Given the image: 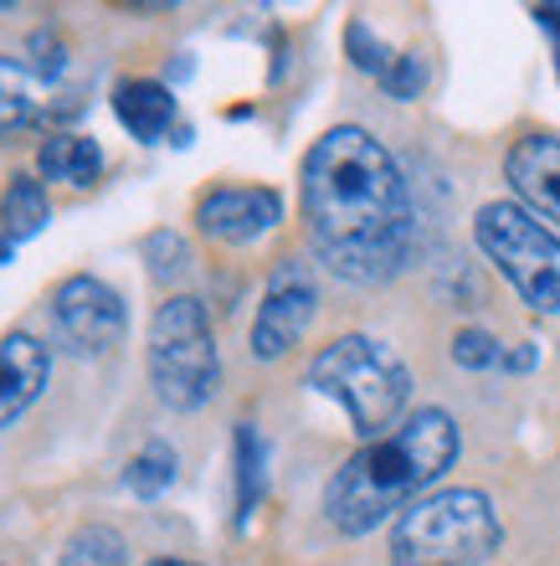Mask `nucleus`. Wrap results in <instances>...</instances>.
<instances>
[{
    "label": "nucleus",
    "instance_id": "nucleus-1",
    "mask_svg": "<svg viewBox=\"0 0 560 566\" xmlns=\"http://www.w3.org/2000/svg\"><path fill=\"white\" fill-rule=\"evenodd\" d=\"M304 222L314 258L335 279L376 289L397 279L412 258L416 211L397 155L360 124H335L319 135L298 170Z\"/></svg>",
    "mask_w": 560,
    "mask_h": 566
},
{
    "label": "nucleus",
    "instance_id": "nucleus-2",
    "mask_svg": "<svg viewBox=\"0 0 560 566\" xmlns=\"http://www.w3.org/2000/svg\"><path fill=\"white\" fill-rule=\"evenodd\" d=\"M457 448V422L443 407H416L397 428L366 443L355 459H345L335 479L325 484V515L345 536H366L391 515H406L416 500H427V490L453 469Z\"/></svg>",
    "mask_w": 560,
    "mask_h": 566
},
{
    "label": "nucleus",
    "instance_id": "nucleus-3",
    "mask_svg": "<svg viewBox=\"0 0 560 566\" xmlns=\"http://www.w3.org/2000/svg\"><path fill=\"white\" fill-rule=\"evenodd\" d=\"M309 387L335 397L350 412L355 432L376 443L401 422L412 402V371L406 360L376 335H339L309 360Z\"/></svg>",
    "mask_w": 560,
    "mask_h": 566
},
{
    "label": "nucleus",
    "instance_id": "nucleus-4",
    "mask_svg": "<svg viewBox=\"0 0 560 566\" xmlns=\"http://www.w3.org/2000/svg\"><path fill=\"white\" fill-rule=\"evenodd\" d=\"M504 525L484 490H437L391 525L397 566H478L499 552Z\"/></svg>",
    "mask_w": 560,
    "mask_h": 566
},
{
    "label": "nucleus",
    "instance_id": "nucleus-5",
    "mask_svg": "<svg viewBox=\"0 0 560 566\" xmlns=\"http://www.w3.org/2000/svg\"><path fill=\"white\" fill-rule=\"evenodd\" d=\"M149 387L170 412H196L222 387V356L201 298L170 294L149 319Z\"/></svg>",
    "mask_w": 560,
    "mask_h": 566
},
{
    "label": "nucleus",
    "instance_id": "nucleus-6",
    "mask_svg": "<svg viewBox=\"0 0 560 566\" xmlns=\"http://www.w3.org/2000/svg\"><path fill=\"white\" fill-rule=\"evenodd\" d=\"M473 238L535 314H560V238L519 201H488L473 217Z\"/></svg>",
    "mask_w": 560,
    "mask_h": 566
},
{
    "label": "nucleus",
    "instance_id": "nucleus-7",
    "mask_svg": "<svg viewBox=\"0 0 560 566\" xmlns=\"http://www.w3.org/2000/svg\"><path fill=\"white\" fill-rule=\"evenodd\" d=\"M314 314H319V283L304 258H283L267 273L263 304L252 314V356L257 360H283L304 335H309Z\"/></svg>",
    "mask_w": 560,
    "mask_h": 566
},
{
    "label": "nucleus",
    "instance_id": "nucleus-8",
    "mask_svg": "<svg viewBox=\"0 0 560 566\" xmlns=\"http://www.w3.org/2000/svg\"><path fill=\"white\" fill-rule=\"evenodd\" d=\"M52 325L73 356H108L129 329V310H124L118 289H108L104 279L73 273L52 289Z\"/></svg>",
    "mask_w": 560,
    "mask_h": 566
},
{
    "label": "nucleus",
    "instance_id": "nucleus-9",
    "mask_svg": "<svg viewBox=\"0 0 560 566\" xmlns=\"http://www.w3.org/2000/svg\"><path fill=\"white\" fill-rule=\"evenodd\" d=\"M283 222V196L273 186H216L196 201V227L211 242H257Z\"/></svg>",
    "mask_w": 560,
    "mask_h": 566
},
{
    "label": "nucleus",
    "instance_id": "nucleus-10",
    "mask_svg": "<svg viewBox=\"0 0 560 566\" xmlns=\"http://www.w3.org/2000/svg\"><path fill=\"white\" fill-rule=\"evenodd\" d=\"M504 176L519 191L525 211L560 222V135H525L504 155Z\"/></svg>",
    "mask_w": 560,
    "mask_h": 566
},
{
    "label": "nucleus",
    "instance_id": "nucleus-11",
    "mask_svg": "<svg viewBox=\"0 0 560 566\" xmlns=\"http://www.w3.org/2000/svg\"><path fill=\"white\" fill-rule=\"evenodd\" d=\"M46 376H52V350L27 329H11L0 340V428H11L42 397Z\"/></svg>",
    "mask_w": 560,
    "mask_h": 566
},
{
    "label": "nucleus",
    "instance_id": "nucleus-12",
    "mask_svg": "<svg viewBox=\"0 0 560 566\" xmlns=\"http://www.w3.org/2000/svg\"><path fill=\"white\" fill-rule=\"evenodd\" d=\"M114 114L139 145H155L176 124V93L155 83V77H129V83L114 88Z\"/></svg>",
    "mask_w": 560,
    "mask_h": 566
},
{
    "label": "nucleus",
    "instance_id": "nucleus-13",
    "mask_svg": "<svg viewBox=\"0 0 560 566\" xmlns=\"http://www.w3.org/2000/svg\"><path fill=\"white\" fill-rule=\"evenodd\" d=\"M36 170H42V180L88 186V180H98V170H104V149H98V139H88V135H57L42 145Z\"/></svg>",
    "mask_w": 560,
    "mask_h": 566
},
{
    "label": "nucleus",
    "instance_id": "nucleus-14",
    "mask_svg": "<svg viewBox=\"0 0 560 566\" xmlns=\"http://www.w3.org/2000/svg\"><path fill=\"white\" fill-rule=\"evenodd\" d=\"M52 222V201H46V186L36 176H15L0 196V232L11 242L36 238L42 227Z\"/></svg>",
    "mask_w": 560,
    "mask_h": 566
},
{
    "label": "nucleus",
    "instance_id": "nucleus-15",
    "mask_svg": "<svg viewBox=\"0 0 560 566\" xmlns=\"http://www.w3.org/2000/svg\"><path fill=\"white\" fill-rule=\"evenodd\" d=\"M263 438L252 422H236V525L252 521V510L263 505Z\"/></svg>",
    "mask_w": 560,
    "mask_h": 566
},
{
    "label": "nucleus",
    "instance_id": "nucleus-16",
    "mask_svg": "<svg viewBox=\"0 0 560 566\" xmlns=\"http://www.w3.org/2000/svg\"><path fill=\"white\" fill-rule=\"evenodd\" d=\"M176 463H180L176 448L165 443V438H149L129 459V469H124V484H129V494H139V500H155V494H165L176 484Z\"/></svg>",
    "mask_w": 560,
    "mask_h": 566
},
{
    "label": "nucleus",
    "instance_id": "nucleus-17",
    "mask_svg": "<svg viewBox=\"0 0 560 566\" xmlns=\"http://www.w3.org/2000/svg\"><path fill=\"white\" fill-rule=\"evenodd\" d=\"M62 566H129V546L114 525H77L62 546Z\"/></svg>",
    "mask_w": 560,
    "mask_h": 566
},
{
    "label": "nucleus",
    "instance_id": "nucleus-18",
    "mask_svg": "<svg viewBox=\"0 0 560 566\" xmlns=\"http://www.w3.org/2000/svg\"><path fill=\"white\" fill-rule=\"evenodd\" d=\"M36 114V77L15 57H0V135L21 129Z\"/></svg>",
    "mask_w": 560,
    "mask_h": 566
},
{
    "label": "nucleus",
    "instance_id": "nucleus-19",
    "mask_svg": "<svg viewBox=\"0 0 560 566\" xmlns=\"http://www.w3.org/2000/svg\"><path fill=\"white\" fill-rule=\"evenodd\" d=\"M145 263L160 283H176L180 273L191 269V248H186L180 232H149L145 238Z\"/></svg>",
    "mask_w": 560,
    "mask_h": 566
},
{
    "label": "nucleus",
    "instance_id": "nucleus-20",
    "mask_svg": "<svg viewBox=\"0 0 560 566\" xmlns=\"http://www.w3.org/2000/svg\"><path fill=\"white\" fill-rule=\"evenodd\" d=\"M345 52H350V62L360 67V73H376V77H385L391 73V62H397L391 52H385V42L370 36L366 21H350V27H345Z\"/></svg>",
    "mask_w": 560,
    "mask_h": 566
},
{
    "label": "nucleus",
    "instance_id": "nucleus-21",
    "mask_svg": "<svg viewBox=\"0 0 560 566\" xmlns=\"http://www.w3.org/2000/svg\"><path fill=\"white\" fill-rule=\"evenodd\" d=\"M381 83H385V93H391L397 104H412L416 93L427 88V57H422V52H401Z\"/></svg>",
    "mask_w": 560,
    "mask_h": 566
},
{
    "label": "nucleus",
    "instance_id": "nucleus-22",
    "mask_svg": "<svg viewBox=\"0 0 560 566\" xmlns=\"http://www.w3.org/2000/svg\"><path fill=\"white\" fill-rule=\"evenodd\" d=\"M504 350H499V340L488 335V329H478V325H468V329H457L453 335V360L463 366V371H484V366H494Z\"/></svg>",
    "mask_w": 560,
    "mask_h": 566
},
{
    "label": "nucleus",
    "instance_id": "nucleus-23",
    "mask_svg": "<svg viewBox=\"0 0 560 566\" xmlns=\"http://www.w3.org/2000/svg\"><path fill=\"white\" fill-rule=\"evenodd\" d=\"M535 21H540V31H550V42H556V77H560V6H535Z\"/></svg>",
    "mask_w": 560,
    "mask_h": 566
},
{
    "label": "nucleus",
    "instance_id": "nucleus-24",
    "mask_svg": "<svg viewBox=\"0 0 560 566\" xmlns=\"http://www.w3.org/2000/svg\"><path fill=\"white\" fill-rule=\"evenodd\" d=\"M499 366H504V371H530V366H535V345H515V350H504Z\"/></svg>",
    "mask_w": 560,
    "mask_h": 566
},
{
    "label": "nucleus",
    "instance_id": "nucleus-25",
    "mask_svg": "<svg viewBox=\"0 0 560 566\" xmlns=\"http://www.w3.org/2000/svg\"><path fill=\"white\" fill-rule=\"evenodd\" d=\"M145 566H196V562H180V556H155V562H145Z\"/></svg>",
    "mask_w": 560,
    "mask_h": 566
},
{
    "label": "nucleus",
    "instance_id": "nucleus-26",
    "mask_svg": "<svg viewBox=\"0 0 560 566\" xmlns=\"http://www.w3.org/2000/svg\"><path fill=\"white\" fill-rule=\"evenodd\" d=\"M0 263H11V238L0 232Z\"/></svg>",
    "mask_w": 560,
    "mask_h": 566
}]
</instances>
